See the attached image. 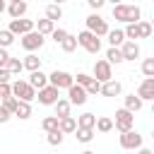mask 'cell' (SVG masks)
<instances>
[{"label": "cell", "instance_id": "obj_1", "mask_svg": "<svg viewBox=\"0 0 154 154\" xmlns=\"http://www.w3.org/2000/svg\"><path fill=\"white\" fill-rule=\"evenodd\" d=\"M140 7L137 5H113V17L118 22H128V24H137L140 22Z\"/></svg>", "mask_w": 154, "mask_h": 154}, {"label": "cell", "instance_id": "obj_2", "mask_svg": "<svg viewBox=\"0 0 154 154\" xmlns=\"http://www.w3.org/2000/svg\"><path fill=\"white\" fill-rule=\"evenodd\" d=\"M10 89H12V96H14L17 101H22V103H31V101L36 99V91H34L24 79H14V82L10 84Z\"/></svg>", "mask_w": 154, "mask_h": 154}, {"label": "cell", "instance_id": "obj_3", "mask_svg": "<svg viewBox=\"0 0 154 154\" xmlns=\"http://www.w3.org/2000/svg\"><path fill=\"white\" fill-rule=\"evenodd\" d=\"M48 84L60 91V89H70V87L75 84V79H72V75L65 72V70H53V72L48 75Z\"/></svg>", "mask_w": 154, "mask_h": 154}, {"label": "cell", "instance_id": "obj_4", "mask_svg": "<svg viewBox=\"0 0 154 154\" xmlns=\"http://www.w3.org/2000/svg\"><path fill=\"white\" fill-rule=\"evenodd\" d=\"M132 125H135V116L130 113V111H125V108H120V111H116V120H113V128L123 135V132H128V130H132Z\"/></svg>", "mask_w": 154, "mask_h": 154}, {"label": "cell", "instance_id": "obj_5", "mask_svg": "<svg viewBox=\"0 0 154 154\" xmlns=\"http://www.w3.org/2000/svg\"><path fill=\"white\" fill-rule=\"evenodd\" d=\"M87 31L94 34V36L99 38V36H106V34H108V24H106L103 17H99V14H89V17H87Z\"/></svg>", "mask_w": 154, "mask_h": 154}, {"label": "cell", "instance_id": "obj_6", "mask_svg": "<svg viewBox=\"0 0 154 154\" xmlns=\"http://www.w3.org/2000/svg\"><path fill=\"white\" fill-rule=\"evenodd\" d=\"M77 46H82L87 53H99V51H101V41H99L94 34H89V31H82V34L77 36Z\"/></svg>", "mask_w": 154, "mask_h": 154}, {"label": "cell", "instance_id": "obj_7", "mask_svg": "<svg viewBox=\"0 0 154 154\" xmlns=\"http://www.w3.org/2000/svg\"><path fill=\"white\" fill-rule=\"evenodd\" d=\"M7 31H10L12 36H17V34L24 36V34L34 31V22H31V19H24V17H22V19H12L10 26H7Z\"/></svg>", "mask_w": 154, "mask_h": 154}, {"label": "cell", "instance_id": "obj_8", "mask_svg": "<svg viewBox=\"0 0 154 154\" xmlns=\"http://www.w3.org/2000/svg\"><path fill=\"white\" fill-rule=\"evenodd\" d=\"M19 43H22V48H24V51L34 53L36 48H41V46H43V36H41L38 31H29V34H24V36H22V41H19Z\"/></svg>", "mask_w": 154, "mask_h": 154}, {"label": "cell", "instance_id": "obj_9", "mask_svg": "<svg viewBox=\"0 0 154 154\" xmlns=\"http://www.w3.org/2000/svg\"><path fill=\"white\" fill-rule=\"evenodd\" d=\"M94 79H96L99 84L113 79V70H111V65H108L106 60H96V63H94Z\"/></svg>", "mask_w": 154, "mask_h": 154}, {"label": "cell", "instance_id": "obj_10", "mask_svg": "<svg viewBox=\"0 0 154 154\" xmlns=\"http://www.w3.org/2000/svg\"><path fill=\"white\" fill-rule=\"evenodd\" d=\"M120 147L123 149H140L142 147V135L135 132V130H128L120 135Z\"/></svg>", "mask_w": 154, "mask_h": 154}, {"label": "cell", "instance_id": "obj_11", "mask_svg": "<svg viewBox=\"0 0 154 154\" xmlns=\"http://www.w3.org/2000/svg\"><path fill=\"white\" fill-rule=\"evenodd\" d=\"M36 99H38V103H43V106H55V101L60 99L58 96V89L55 87H43V89H38V94H36Z\"/></svg>", "mask_w": 154, "mask_h": 154}, {"label": "cell", "instance_id": "obj_12", "mask_svg": "<svg viewBox=\"0 0 154 154\" xmlns=\"http://www.w3.org/2000/svg\"><path fill=\"white\" fill-rule=\"evenodd\" d=\"M140 101H154V77H147L142 84H140V89H137V94H135Z\"/></svg>", "mask_w": 154, "mask_h": 154}, {"label": "cell", "instance_id": "obj_13", "mask_svg": "<svg viewBox=\"0 0 154 154\" xmlns=\"http://www.w3.org/2000/svg\"><path fill=\"white\" fill-rule=\"evenodd\" d=\"M67 101H70V106H82V103L87 101V91H84L82 87L72 84V87L67 89Z\"/></svg>", "mask_w": 154, "mask_h": 154}, {"label": "cell", "instance_id": "obj_14", "mask_svg": "<svg viewBox=\"0 0 154 154\" xmlns=\"http://www.w3.org/2000/svg\"><path fill=\"white\" fill-rule=\"evenodd\" d=\"M26 84H29L34 91H36V89H43V87H48V75H43L41 70H36V72H31V75H29Z\"/></svg>", "mask_w": 154, "mask_h": 154}, {"label": "cell", "instance_id": "obj_15", "mask_svg": "<svg viewBox=\"0 0 154 154\" xmlns=\"http://www.w3.org/2000/svg\"><path fill=\"white\" fill-rule=\"evenodd\" d=\"M120 55H123V60H135V58H140V46L135 41H125L120 46Z\"/></svg>", "mask_w": 154, "mask_h": 154}, {"label": "cell", "instance_id": "obj_16", "mask_svg": "<svg viewBox=\"0 0 154 154\" xmlns=\"http://www.w3.org/2000/svg\"><path fill=\"white\" fill-rule=\"evenodd\" d=\"M7 12H10L12 19H22V17L26 14V2H24V0H12V2L7 5Z\"/></svg>", "mask_w": 154, "mask_h": 154}, {"label": "cell", "instance_id": "obj_17", "mask_svg": "<svg viewBox=\"0 0 154 154\" xmlns=\"http://www.w3.org/2000/svg\"><path fill=\"white\" fill-rule=\"evenodd\" d=\"M120 91H123L120 82H116V79H108V82H103V84H101V91H99V94H103V96H118Z\"/></svg>", "mask_w": 154, "mask_h": 154}, {"label": "cell", "instance_id": "obj_18", "mask_svg": "<svg viewBox=\"0 0 154 154\" xmlns=\"http://www.w3.org/2000/svg\"><path fill=\"white\" fill-rule=\"evenodd\" d=\"M94 125H96V116L94 113H82L77 118V128L79 130H94Z\"/></svg>", "mask_w": 154, "mask_h": 154}, {"label": "cell", "instance_id": "obj_19", "mask_svg": "<svg viewBox=\"0 0 154 154\" xmlns=\"http://www.w3.org/2000/svg\"><path fill=\"white\" fill-rule=\"evenodd\" d=\"M108 43H111V48H118V46H123L125 43V36H123V29H108Z\"/></svg>", "mask_w": 154, "mask_h": 154}, {"label": "cell", "instance_id": "obj_20", "mask_svg": "<svg viewBox=\"0 0 154 154\" xmlns=\"http://www.w3.org/2000/svg\"><path fill=\"white\" fill-rule=\"evenodd\" d=\"M58 130H60L63 135H67V132H75V130H77V120H75L72 116H67V118H60V120H58Z\"/></svg>", "mask_w": 154, "mask_h": 154}, {"label": "cell", "instance_id": "obj_21", "mask_svg": "<svg viewBox=\"0 0 154 154\" xmlns=\"http://www.w3.org/2000/svg\"><path fill=\"white\" fill-rule=\"evenodd\" d=\"M70 108H72V106H70L67 99H58V101H55V118H58V120H60V118H67V116H70Z\"/></svg>", "mask_w": 154, "mask_h": 154}, {"label": "cell", "instance_id": "obj_22", "mask_svg": "<svg viewBox=\"0 0 154 154\" xmlns=\"http://www.w3.org/2000/svg\"><path fill=\"white\" fill-rule=\"evenodd\" d=\"M22 65L26 67V70H31V72H36V70H41V58L38 55H34V53H29L24 60H22Z\"/></svg>", "mask_w": 154, "mask_h": 154}, {"label": "cell", "instance_id": "obj_23", "mask_svg": "<svg viewBox=\"0 0 154 154\" xmlns=\"http://www.w3.org/2000/svg\"><path fill=\"white\" fill-rule=\"evenodd\" d=\"M60 17H63V7H60V5H55V2H53V5H48V7H46V19H48V22H53V24H55V19H60Z\"/></svg>", "mask_w": 154, "mask_h": 154}, {"label": "cell", "instance_id": "obj_24", "mask_svg": "<svg viewBox=\"0 0 154 154\" xmlns=\"http://www.w3.org/2000/svg\"><path fill=\"white\" fill-rule=\"evenodd\" d=\"M140 108H142V101H140V99H137L135 94H130V96H125V111H130V113L135 116V113H137Z\"/></svg>", "mask_w": 154, "mask_h": 154}, {"label": "cell", "instance_id": "obj_25", "mask_svg": "<svg viewBox=\"0 0 154 154\" xmlns=\"http://www.w3.org/2000/svg\"><path fill=\"white\" fill-rule=\"evenodd\" d=\"M53 29H55V26H53V22H48L46 17L36 22V31H38L41 36H46V34H53Z\"/></svg>", "mask_w": 154, "mask_h": 154}, {"label": "cell", "instance_id": "obj_26", "mask_svg": "<svg viewBox=\"0 0 154 154\" xmlns=\"http://www.w3.org/2000/svg\"><path fill=\"white\" fill-rule=\"evenodd\" d=\"M5 67H7V72H10L12 77H14V75H19V72L24 70V65H22V60H19V58H10Z\"/></svg>", "mask_w": 154, "mask_h": 154}, {"label": "cell", "instance_id": "obj_27", "mask_svg": "<svg viewBox=\"0 0 154 154\" xmlns=\"http://www.w3.org/2000/svg\"><path fill=\"white\" fill-rule=\"evenodd\" d=\"M60 48H63L65 53H72V51L77 48V36H70V34H67V36L60 41Z\"/></svg>", "mask_w": 154, "mask_h": 154}, {"label": "cell", "instance_id": "obj_28", "mask_svg": "<svg viewBox=\"0 0 154 154\" xmlns=\"http://www.w3.org/2000/svg\"><path fill=\"white\" fill-rule=\"evenodd\" d=\"M106 63L108 65H118V63H123V55H120V48H108L106 51Z\"/></svg>", "mask_w": 154, "mask_h": 154}, {"label": "cell", "instance_id": "obj_29", "mask_svg": "<svg viewBox=\"0 0 154 154\" xmlns=\"http://www.w3.org/2000/svg\"><path fill=\"white\" fill-rule=\"evenodd\" d=\"M14 116L19 118V120H26V118H31V106L29 103H17V111H14Z\"/></svg>", "mask_w": 154, "mask_h": 154}, {"label": "cell", "instance_id": "obj_30", "mask_svg": "<svg viewBox=\"0 0 154 154\" xmlns=\"http://www.w3.org/2000/svg\"><path fill=\"white\" fill-rule=\"evenodd\" d=\"M94 128H96L99 132H111V130H113V120L106 118V116H103V118H96V125H94Z\"/></svg>", "mask_w": 154, "mask_h": 154}, {"label": "cell", "instance_id": "obj_31", "mask_svg": "<svg viewBox=\"0 0 154 154\" xmlns=\"http://www.w3.org/2000/svg\"><path fill=\"white\" fill-rule=\"evenodd\" d=\"M137 36H140V38H149V36H152V24L140 19V22H137Z\"/></svg>", "mask_w": 154, "mask_h": 154}, {"label": "cell", "instance_id": "obj_32", "mask_svg": "<svg viewBox=\"0 0 154 154\" xmlns=\"http://www.w3.org/2000/svg\"><path fill=\"white\" fill-rule=\"evenodd\" d=\"M41 128H43L46 132H58V118H55V116H48V118H43Z\"/></svg>", "mask_w": 154, "mask_h": 154}, {"label": "cell", "instance_id": "obj_33", "mask_svg": "<svg viewBox=\"0 0 154 154\" xmlns=\"http://www.w3.org/2000/svg\"><path fill=\"white\" fill-rule=\"evenodd\" d=\"M12 43H14V36H12L7 29H0V48L7 51V46H12Z\"/></svg>", "mask_w": 154, "mask_h": 154}, {"label": "cell", "instance_id": "obj_34", "mask_svg": "<svg viewBox=\"0 0 154 154\" xmlns=\"http://www.w3.org/2000/svg\"><path fill=\"white\" fill-rule=\"evenodd\" d=\"M75 132H77V135H75V137H77V142H84V144H87V142H91V140H94V130H79V128H77Z\"/></svg>", "mask_w": 154, "mask_h": 154}, {"label": "cell", "instance_id": "obj_35", "mask_svg": "<svg viewBox=\"0 0 154 154\" xmlns=\"http://www.w3.org/2000/svg\"><path fill=\"white\" fill-rule=\"evenodd\" d=\"M123 36H125L128 41H135V38H140V36H137V24H128V26H125V31H123Z\"/></svg>", "mask_w": 154, "mask_h": 154}, {"label": "cell", "instance_id": "obj_36", "mask_svg": "<svg viewBox=\"0 0 154 154\" xmlns=\"http://www.w3.org/2000/svg\"><path fill=\"white\" fill-rule=\"evenodd\" d=\"M142 72H144V77H154V58H147L142 63Z\"/></svg>", "mask_w": 154, "mask_h": 154}, {"label": "cell", "instance_id": "obj_37", "mask_svg": "<svg viewBox=\"0 0 154 154\" xmlns=\"http://www.w3.org/2000/svg\"><path fill=\"white\" fill-rule=\"evenodd\" d=\"M72 79H77V87L87 89V87H89V82H91L94 77H91V75H84V72H79V75H77V77H72Z\"/></svg>", "mask_w": 154, "mask_h": 154}, {"label": "cell", "instance_id": "obj_38", "mask_svg": "<svg viewBox=\"0 0 154 154\" xmlns=\"http://www.w3.org/2000/svg\"><path fill=\"white\" fill-rule=\"evenodd\" d=\"M17 103H19V101H17L14 96H10V99H5V101H2V108H7V113H12V116H14V111H17Z\"/></svg>", "mask_w": 154, "mask_h": 154}, {"label": "cell", "instance_id": "obj_39", "mask_svg": "<svg viewBox=\"0 0 154 154\" xmlns=\"http://www.w3.org/2000/svg\"><path fill=\"white\" fill-rule=\"evenodd\" d=\"M63 142V132L58 130V132H48V144H53V147H58Z\"/></svg>", "mask_w": 154, "mask_h": 154}, {"label": "cell", "instance_id": "obj_40", "mask_svg": "<svg viewBox=\"0 0 154 154\" xmlns=\"http://www.w3.org/2000/svg\"><path fill=\"white\" fill-rule=\"evenodd\" d=\"M84 91H87V96H89V94H99V91H101V84H99L96 79H91V82H89V87H87Z\"/></svg>", "mask_w": 154, "mask_h": 154}, {"label": "cell", "instance_id": "obj_41", "mask_svg": "<svg viewBox=\"0 0 154 154\" xmlns=\"http://www.w3.org/2000/svg\"><path fill=\"white\" fill-rule=\"evenodd\" d=\"M51 36H53V41H55V43H60V41L67 36V31H65V29H53V34H51Z\"/></svg>", "mask_w": 154, "mask_h": 154}, {"label": "cell", "instance_id": "obj_42", "mask_svg": "<svg viewBox=\"0 0 154 154\" xmlns=\"http://www.w3.org/2000/svg\"><path fill=\"white\" fill-rule=\"evenodd\" d=\"M12 96V89H10V84H0V99L5 101V99H10Z\"/></svg>", "mask_w": 154, "mask_h": 154}, {"label": "cell", "instance_id": "obj_43", "mask_svg": "<svg viewBox=\"0 0 154 154\" xmlns=\"http://www.w3.org/2000/svg\"><path fill=\"white\" fill-rule=\"evenodd\" d=\"M10 79H12V75L7 72V67H0V84H10Z\"/></svg>", "mask_w": 154, "mask_h": 154}, {"label": "cell", "instance_id": "obj_44", "mask_svg": "<svg viewBox=\"0 0 154 154\" xmlns=\"http://www.w3.org/2000/svg\"><path fill=\"white\" fill-rule=\"evenodd\" d=\"M10 118H12V113H7V108H2V106H0V123H7Z\"/></svg>", "mask_w": 154, "mask_h": 154}, {"label": "cell", "instance_id": "obj_45", "mask_svg": "<svg viewBox=\"0 0 154 154\" xmlns=\"http://www.w3.org/2000/svg\"><path fill=\"white\" fill-rule=\"evenodd\" d=\"M7 60H10L7 51H5V48H0V67H5V65H7Z\"/></svg>", "mask_w": 154, "mask_h": 154}, {"label": "cell", "instance_id": "obj_46", "mask_svg": "<svg viewBox=\"0 0 154 154\" xmlns=\"http://www.w3.org/2000/svg\"><path fill=\"white\" fill-rule=\"evenodd\" d=\"M89 7L91 10H101L103 7V0H89Z\"/></svg>", "mask_w": 154, "mask_h": 154}, {"label": "cell", "instance_id": "obj_47", "mask_svg": "<svg viewBox=\"0 0 154 154\" xmlns=\"http://www.w3.org/2000/svg\"><path fill=\"white\" fill-rule=\"evenodd\" d=\"M137 154H154V152H152V149H147V147H140V152H137Z\"/></svg>", "mask_w": 154, "mask_h": 154}, {"label": "cell", "instance_id": "obj_48", "mask_svg": "<svg viewBox=\"0 0 154 154\" xmlns=\"http://www.w3.org/2000/svg\"><path fill=\"white\" fill-rule=\"evenodd\" d=\"M5 10H7V5H5V0H0V14H2Z\"/></svg>", "mask_w": 154, "mask_h": 154}, {"label": "cell", "instance_id": "obj_49", "mask_svg": "<svg viewBox=\"0 0 154 154\" xmlns=\"http://www.w3.org/2000/svg\"><path fill=\"white\" fill-rule=\"evenodd\" d=\"M82 154H96V152H91V149H84V152H82Z\"/></svg>", "mask_w": 154, "mask_h": 154}]
</instances>
